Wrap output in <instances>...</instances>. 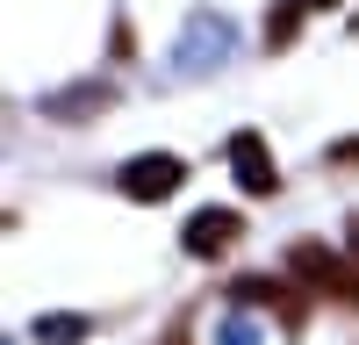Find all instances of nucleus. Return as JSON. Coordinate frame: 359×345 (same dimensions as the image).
I'll return each instance as SVG.
<instances>
[{
	"label": "nucleus",
	"instance_id": "9b49d317",
	"mask_svg": "<svg viewBox=\"0 0 359 345\" xmlns=\"http://www.w3.org/2000/svg\"><path fill=\"white\" fill-rule=\"evenodd\" d=\"M223 345H252V324H223Z\"/></svg>",
	"mask_w": 359,
	"mask_h": 345
},
{
	"label": "nucleus",
	"instance_id": "f8f14e48",
	"mask_svg": "<svg viewBox=\"0 0 359 345\" xmlns=\"http://www.w3.org/2000/svg\"><path fill=\"white\" fill-rule=\"evenodd\" d=\"M331 158H338V165H352V158H359V137H352V144H338V151H331Z\"/></svg>",
	"mask_w": 359,
	"mask_h": 345
},
{
	"label": "nucleus",
	"instance_id": "f03ea898",
	"mask_svg": "<svg viewBox=\"0 0 359 345\" xmlns=\"http://www.w3.org/2000/svg\"><path fill=\"white\" fill-rule=\"evenodd\" d=\"M230 302H237V309H273L287 331L309 324V295L294 288V273H237V280H230Z\"/></svg>",
	"mask_w": 359,
	"mask_h": 345
},
{
	"label": "nucleus",
	"instance_id": "7ed1b4c3",
	"mask_svg": "<svg viewBox=\"0 0 359 345\" xmlns=\"http://www.w3.org/2000/svg\"><path fill=\"white\" fill-rule=\"evenodd\" d=\"M180 180H187V158H172V151H137L123 172H115L123 201H172Z\"/></svg>",
	"mask_w": 359,
	"mask_h": 345
},
{
	"label": "nucleus",
	"instance_id": "20e7f679",
	"mask_svg": "<svg viewBox=\"0 0 359 345\" xmlns=\"http://www.w3.org/2000/svg\"><path fill=\"white\" fill-rule=\"evenodd\" d=\"M223 158H230V172H237V187H245V194H259V201L280 194V165H273V151H266L259 130H237Z\"/></svg>",
	"mask_w": 359,
	"mask_h": 345
},
{
	"label": "nucleus",
	"instance_id": "f257e3e1",
	"mask_svg": "<svg viewBox=\"0 0 359 345\" xmlns=\"http://www.w3.org/2000/svg\"><path fill=\"white\" fill-rule=\"evenodd\" d=\"M287 273L302 280L309 295H331L338 309H352V316H359V266H352V259L323 252L316 238H294V245H287Z\"/></svg>",
	"mask_w": 359,
	"mask_h": 345
},
{
	"label": "nucleus",
	"instance_id": "9d476101",
	"mask_svg": "<svg viewBox=\"0 0 359 345\" xmlns=\"http://www.w3.org/2000/svg\"><path fill=\"white\" fill-rule=\"evenodd\" d=\"M345 259L359 266V216H345Z\"/></svg>",
	"mask_w": 359,
	"mask_h": 345
},
{
	"label": "nucleus",
	"instance_id": "6e6552de",
	"mask_svg": "<svg viewBox=\"0 0 359 345\" xmlns=\"http://www.w3.org/2000/svg\"><path fill=\"white\" fill-rule=\"evenodd\" d=\"M302 15H309L302 0H280V8L266 15V50H287L294 36H302Z\"/></svg>",
	"mask_w": 359,
	"mask_h": 345
},
{
	"label": "nucleus",
	"instance_id": "1a4fd4ad",
	"mask_svg": "<svg viewBox=\"0 0 359 345\" xmlns=\"http://www.w3.org/2000/svg\"><path fill=\"white\" fill-rule=\"evenodd\" d=\"M94 338V316H36V345H79Z\"/></svg>",
	"mask_w": 359,
	"mask_h": 345
},
{
	"label": "nucleus",
	"instance_id": "0eeeda50",
	"mask_svg": "<svg viewBox=\"0 0 359 345\" xmlns=\"http://www.w3.org/2000/svg\"><path fill=\"white\" fill-rule=\"evenodd\" d=\"M201 50H208V58H223V50H230V22H216V15H201V22L187 29V43H180L172 58H180V65H194Z\"/></svg>",
	"mask_w": 359,
	"mask_h": 345
},
{
	"label": "nucleus",
	"instance_id": "ddd939ff",
	"mask_svg": "<svg viewBox=\"0 0 359 345\" xmlns=\"http://www.w3.org/2000/svg\"><path fill=\"white\" fill-rule=\"evenodd\" d=\"M302 8H309V15H323V8H345V0H302Z\"/></svg>",
	"mask_w": 359,
	"mask_h": 345
},
{
	"label": "nucleus",
	"instance_id": "39448f33",
	"mask_svg": "<svg viewBox=\"0 0 359 345\" xmlns=\"http://www.w3.org/2000/svg\"><path fill=\"white\" fill-rule=\"evenodd\" d=\"M237 238H245V216L237 209H194L187 230H180V252L187 259H223Z\"/></svg>",
	"mask_w": 359,
	"mask_h": 345
},
{
	"label": "nucleus",
	"instance_id": "423d86ee",
	"mask_svg": "<svg viewBox=\"0 0 359 345\" xmlns=\"http://www.w3.org/2000/svg\"><path fill=\"white\" fill-rule=\"evenodd\" d=\"M108 101H115V86H101V79H79L72 94H50V101H43V115H57V123H65V115H86V108L101 115Z\"/></svg>",
	"mask_w": 359,
	"mask_h": 345
}]
</instances>
